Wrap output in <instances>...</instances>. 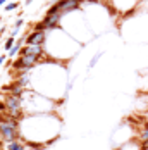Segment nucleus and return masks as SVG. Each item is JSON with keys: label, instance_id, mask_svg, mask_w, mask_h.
Here are the masks:
<instances>
[{"label": "nucleus", "instance_id": "obj_1", "mask_svg": "<svg viewBox=\"0 0 148 150\" xmlns=\"http://www.w3.org/2000/svg\"><path fill=\"white\" fill-rule=\"evenodd\" d=\"M0 138H4L5 142L19 140V129H16V128H12L11 124L0 121Z\"/></svg>", "mask_w": 148, "mask_h": 150}, {"label": "nucleus", "instance_id": "obj_2", "mask_svg": "<svg viewBox=\"0 0 148 150\" xmlns=\"http://www.w3.org/2000/svg\"><path fill=\"white\" fill-rule=\"evenodd\" d=\"M5 105H7V110H21L23 104H24V97L23 95H16V93H9L5 95Z\"/></svg>", "mask_w": 148, "mask_h": 150}, {"label": "nucleus", "instance_id": "obj_3", "mask_svg": "<svg viewBox=\"0 0 148 150\" xmlns=\"http://www.w3.org/2000/svg\"><path fill=\"white\" fill-rule=\"evenodd\" d=\"M47 40V33L45 31H31L26 36V43L24 45H43Z\"/></svg>", "mask_w": 148, "mask_h": 150}, {"label": "nucleus", "instance_id": "obj_4", "mask_svg": "<svg viewBox=\"0 0 148 150\" xmlns=\"http://www.w3.org/2000/svg\"><path fill=\"white\" fill-rule=\"evenodd\" d=\"M43 54L45 52L42 45H24L19 52V55H38V57H42Z\"/></svg>", "mask_w": 148, "mask_h": 150}, {"label": "nucleus", "instance_id": "obj_5", "mask_svg": "<svg viewBox=\"0 0 148 150\" xmlns=\"http://www.w3.org/2000/svg\"><path fill=\"white\" fill-rule=\"evenodd\" d=\"M4 150H26V147H24V142L14 140V142H5Z\"/></svg>", "mask_w": 148, "mask_h": 150}, {"label": "nucleus", "instance_id": "obj_6", "mask_svg": "<svg viewBox=\"0 0 148 150\" xmlns=\"http://www.w3.org/2000/svg\"><path fill=\"white\" fill-rule=\"evenodd\" d=\"M14 45H16V40L12 38V36H9V40H7V42L4 43V48H5V50L9 52V50H11V48H12Z\"/></svg>", "mask_w": 148, "mask_h": 150}, {"label": "nucleus", "instance_id": "obj_7", "mask_svg": "<svg viewBox=\"0 0 148 150\" xmlns=\"http://www.w3.org/2000/svg\"><path fill=\"white\" fill-rule=\"evenodd\" d=\"M17 7H19V4H17V2H12V4H5V11H7V12H9V11H16Z\"/></svg>", "mask_w": 148, "mask_h": 150}, {"label": "nucleus", "instance_id": "obj_8", "mask_svg": "<svg viewBox=\"0 0 148 150\" xmlns=\"http://www.w3.org/2000/svg\"><path fill=\"white\" fill-rule=\"evenodd\" d=\"M102 55H104V54H102V52H100V54H97V55H95V57H93V59L90 60V69H91V67H93V66H95V64H97V62H98V60H100V57H102Z\"/></svg>", "mask_w": 148, "mask_h": 150}, {"label": "nucleus", "instance_id": "obj_9", "mask_svg": "<svg viewBox=\"0 0 148 150\" xmlns=\"http://www.w3.org/2000/svg\"><path fill=\"white\" fill-rule=\"evenodd\" d=\"M140 140H141V142H147L148 140V129L147 128H143V131L140 133Z\"/></svg>", "mask_w": 148, "mask_h": 150}, {"label": "nucleus", "instance_id": "obj_10", "mask_svg": "<svg viewBox=\"0 0 148 150\" xmlns=\"http://www.w3.org/2000/svg\"><path fill=\"white\" fill-rule=\"evenodd\" d=\"M28 81H30V79H28V76H26V74L21 76V78L17 79V83H19V85H23V86H26V85H28Z\"/></svg>", "mask_w": 148, "mask_h": 150}, {"label": "nucleus", "instance_id": "obj_11", "mask_svg": "<svg viewBox=\"0 0 148 150\" xmlns=\"http://www.w3.org/2000/svg\"><path fill=\"white\" fill-rule=\"evenodd\" d=\"M23 24H24V19H23V17H19V19H17V21H16L14 28H21V26H23Z\"/></svg>", "mask_w": 148, "mask_h": 150}, {"label": "nucleus", "instance_id": "obj_12", "mask_svg": "<svg viewBox=\"0 0 148 150\" xmlns=\"http://www.w3.org/2000/svg\"><path fill=\"white\" fill-rule=\"evenodd\" d=\"M5 110H7V105H5V102L0 100V112H5Z\"/></svg>", "mask_w": 148, "mask_h": 150}, {"label": "nucleus", "instance_id": "obj_13", "mask_svg": "<svg viewBox=\"0 0 148 150\" xmlns=\"http://www.w3.org/2000/svg\"><path fill=\"white\" fill-rule=\"evenodd\" d=\"M19 30H21V28H14V30H12V33H11V36H12V38H16V36H17V33H19Z\"/></svg>", "mask_w": 148, "mask_h": 150}, {"label": "nucleus", "instance_id": "obj_14", "mask_svg": "<svg viewBox=\"0 0 148 150\" xmlns=\"http://www.w3.org/2000/svg\"><path fill=\"white\" fill-rule=\"evenodd\" d=\"M141 149H148V140L147 142H141Z\"/></svg>", "mask_w": 148, "mask_h": 150}, {"label": "nucleus", "instance_id": "obj_15", "mask_svg": "<svg viewBox=\"0 0 148 150\" xmlns=\"http://www.w3.org/2000/svg\"><path fill=\"white\" fill-rule=\"evenodd\" d=\"M4 60H5V55H0V66L4 64Z\"/></svg>", "mask_w": 148, "mask_h": 150}, {"label": "nucleus", "instance_id": "obj_16", "mask_svg": "<svg viewBox=\"0 0 148 150\" xmlns=\"http://www.w3.org/2000/svg\"><path fill=\"white\" fill-rule=\"evenodd\" d=\"M5 4H7V0H0V7H4Z\"/></svg>", "mask_w": 148, "mask_h": 150}, {"label": "nucleus", "instance_id": "obj_17", "mask_svg": "<svg viewBox=\"0 0 148 150\" xmlns=\"http://www.w3.org/2000/svg\"><path fill=\"white\" fill-rule=\"evenodd\" d=\"M31 2H33V0H26V5H30Z\"/></svg>", "mask_w": 148, "mask_h": 150}, {"label": "nucleus", "instance_id": "obj_18", "mask_svg": "<svg viewBox=\"0 0 148 150\" xmlns=\"http://www.w3.org/2000/svg\"><path fill=\"white\" fill-rule=\"evenodd\" d=\"M140 150H148V149H140Z\"/></svg>", "mask_w": 148, "mask_h": 150}, {"label": "nucleus", "instance_id": "obj_19", "mask_svg": "<svg viewBox=\"0 0 148 150\" xmlns=\"http://www.w3.org/2000/svg\"><path fill=\"white\" fill-rule=\"evenodd\" d=\"M143 2H145V0H143Z\"/></svg>", "mask_w": 148, "mask_h": 150}]
</instances>
